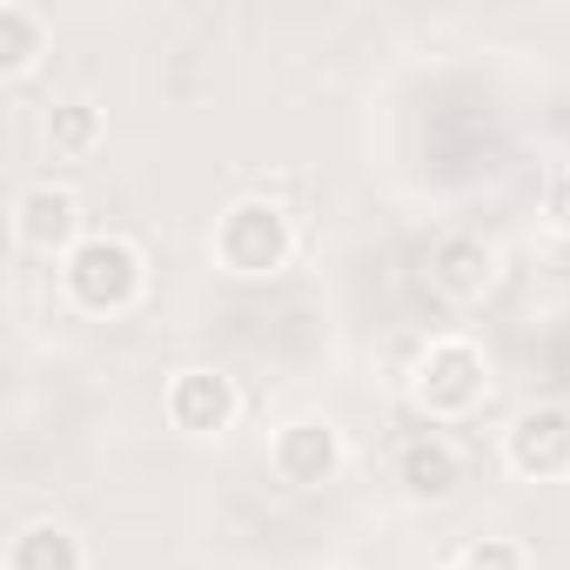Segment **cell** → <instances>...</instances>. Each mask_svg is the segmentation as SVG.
I'll return each mask as SVG.
<instances>
[{"label": "cell", "instance_id": "cell-4", "mask_svg": "<svg viewBox=\"0 0 570 570\" xmlns=\"http://www.w3.org/2000/svg\"><path fill=\"white\" fill-rule=\"evenodd\" d=\"M168 416H175V430H188V436H215V430L235 423V383L215 376V370H181V376L168 383Z\"/></svg>", "mask_w": 570, "mask_h": 570}, {"label": "cell", "instance_id": "cell-2", "mask_svg": "<svg viewBox=\"0 0 570 570\" xmlns=\"http://www.w3.org/2000/svg\"><path fill=\"white\" fill-rule=\"evenodd\" d=\"M215 255L235 268V275H268L289 262V215L275 202H235L215 228Z\"/></svg>", "mask_w": 570, "mask_h": 570}, {"label": "cell", "instance_id": "cell-8", "mask_svg": "<svg viewBox=\"0 0 570 570\" xmlns=\"http://www.w3.org/2000/svg\"><path fill=\"white\" fill-rule=\"evenodd\" d=\"M14 228H21V242H28V248H41V255L75 248L81 202H75L68 188H55V181H35V188L21 195V208H14Z\"/></svg>", "mask_w": 570, "mask_h": 570}, {"label": "cell", "instance_id": "cell-5", "mask_svg": "<svg viewBox=\"0 0 570 570\" xmlns=\"http://www.w3.org/2000/svg\"><path fill=\"white\" fill-rule=\"evenodd\" d=\"M430 282H436V296H450V303H476L490 282H497L490 242H476V235H443V242L430 248Z\"/></svg>", "mask_w": 570, "mask_h": 570}, {"label": "cell", "instance_id": "cell-9", "mask_svg": "<svg viewBox=\"0 0 570 570\" xmlns=\"http://www.w3.org/2000/svg\"><path fill=\"white\" fill-rule=\"evenodd\" d=\"M396 476L410 497H450L456 490V450L443 436H410L396 450Z\"/></svg>", "mask_w": 570, "mask_h": 570}, {"label": "cell", "instance_id": "cell-12", "mask_svg": "<svg viewBox=\"0 0 570 570\" xmlns=\"http://www.w3.org/2000/svg\"><path fill=\"white\" fill-rule=\"evenodd\" d=\"M35 55H41V21L28 8H14V0H0V68L21 75Z\"/></svg>", "mask_w": 570, "mask_h": 570}, {"label": "cell", "instance_id": "cell-6", "mask_svg": "<svg viewBox=\"0 0 570 570\" xmlns=\"http://www.w3.org/2000/svg\"><path fill=\"white\" fill-rule=\"evenodd\" d=\"M510 463L523 476H563L570 470V410H523L510 430Z\"/></svg>", "mask_w": 570, "mask_h": 570}, {"label": "cell", "instance_id": "cell-10", "mask_svg": "<svg viewBox=\"0 0 570 570\" xmlns=\"http://www.w3.org/2000/svg\"><path fill=\"white\" fill-rule=\"evenodd\" d=\"M8 570H81V543L61 523H28L8 550Z\"/></svg>", "mask_w": 570, "mask_h": 570}, {"label": "cell", "instance_id": "cell-13", "mask_svg": "<svg viewBox=\"0 0 570 570\" xmlns=\"http://www.w3.org/2000/svg\"><path fill=\"white\" fill-rule=\"evenodd\" d=\"M463 570H523V557L510 550V543H497V537H483L470 557H463Z\"/></svg>", "mask_w": 570, "mask_h": 570}, {"label": "cell", "instance_id": "cell-3", "mask_svg": "<svg viewBox=\"0 0 570 570\" xmlns=\"http://www.w3.org/2000/svg\"><path fill=\"white\" fill-rule=\"evenodd\" d=\"M483 396V356L470 343H430V356L416 363V403L430 416H463Z\"/></svg>", "mask_w": 570, "mask_h": 570}, {"label": "cell", "instance_id": "cell-1", "mask_svg": "<svg viewBox=\"0 0 570 570\" xmlns=\"http://www.w3.org/2000/svg\"><path fill=\"white\" fill-rule=\"evenodd\" d=\"M68 296L81 303V309H95V316H115V309H128L135 303V289H141V255L121 242V235H81L75 248H68Z\"/></svg>", "mask_w": 570, "mask_h": 570}, {"label": "cell", "instance_id": "cell-14", "mask_svg": "<svg viewBox=\"0 0 570 570\" xmlns=\"http://www.w3.org/2000/svg\"><path fill=\"white\" fill-rule=\"evenodd\" d=\"M550 215L570 228V168H557V175H550Z\"/></svg>", "mask_w": 570, "mask_h": 570}, {"label": "cell", "instance_id": "cell-15", "mask_svg": "<svg viewBox=\"0 0 570 570\" xmlns=\"http://www.w3.org/2000/svg\"><path fill=\"white\" fill-rule=\"evenodd\" d=\"M456 570H463V563H456Z\"/></svg>", "mask_w": 570, "mask_h": 570}, {"label": "cell", "instance_id": "cell-7", "mask_svg": "<svg viewBox=\"0 0 570 570\" xmlns=\"http://www.w3.org/2000/svg\"><path fill=\"white\" fill-rule=\"evenodd\" d=\"M336 463H343V443H336V430L330 423H289L275 436V470H282V483H303V490H316V483H330L336 476Z\"/></svg>", "mask_w": 570, "mask_h": 570}, {"label": "cell", "instance_id": "cell-11", "mask_svg": "<svg viewBox=\"0 0 570 570\" xmlns=\"http://www.w3.org/2000/svg\"><path fill=\"white\" fill-rule=\"evenodd\" d=\"M101 141V115L88 101H55L48 108V148L55 155H88Z\"/></svg>", "mask_w": 570, "mask_h": 570}]
</instances>
